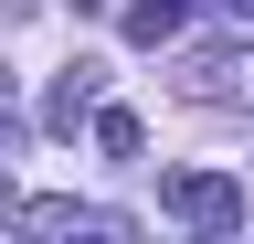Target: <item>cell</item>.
Masks as SVG:
<instances>
[{"label":"cell","instance_id":"3957f363","mask_svg":"<svg viewBox=\"0 0 254 244\" xmlns=\"http://www.w3.org/2000/svg\"><path fill=\"white\" fill-rule=\"evenodd\" d=\"M190 0H127V43H180Z\"/></svg>","mask_w":254,"mask_h":244},{"label":"cell","instance_id":"277c9868","mask_svg":"<svg viewBox=\"0 0 254 244\" xmlns=\"http://www.w3.org/2000/svg\"><path fill=\"white\" fill-rule=\"evenodd\" d=\"M233 75H254V53H190V96H222V85H233Z\"/></svg>","mask_w":254,"mask_h":244},{"label":"cell","instance_id":"52a82bcc","mask_svg":"<svg viewBox=\"0 0 254 244\" xmlns=\"http://www.w3.org/2000/svg\"><path fill=\"white\" fill-rule=\"evenodd\" d=\"M212 11H222V21H254V0H212Z\"/></svg>","mask_w":254,"mask_h":244},{"label":"cell","instance_id":"5b68a950","mask_svg":"<svg viewBox=\"0 0 254 244\" xmlns=\"http://www.w3.org/2000/svg\"><path fill=\"white\" fill-rule=\"evenodd\" d=\"M95 149H106V160H138V149H148V128H138L127 106H95Z\"/></svg>","mask_w":254,"mask_h":244},{"label":"cell","instance_id":"ba28073f","mask_svg":"<svg viewBox=\"0 0 254 244\" xmlns=\"http://www.w3.org/2000/svg\"><path fill=\"white\" fill-rule=\"evenodd\" d=\"M0 191H11V170H0Z\"/></svg>","mask_w":254,"mask_h":244},{"label":"cell","instance_id":"6da1fadb","mask_svg":"<svg viewBox=\"0 0 254 244\" xmlns=\"http://www.w3.org/2000/svg\"><path fill=\"white\" fill-rule=\"evenodd\" d=\"M159 212L222 234V223H244V180H233V170H159Z\"/></svg>","mask_w":254,"mask_h":244},{"label":"cell","instance_id":"8992f818","mask_svg":"<svg viewBox=\"0 0 254 244\" xmlns=\"http://www.w3.org/2000/svg\"><path fill=\"white\" fill-rule=\"evenodd\" d=\"M85 202H21V234H74Z\"/></svg>","mask_w":254,"mask_h":244},{"label":"cell","instance_id":"7a4b0ae2","mask_svg":"<svg viewBox=\"0 0 254 244\" xmlns=\"http://www.w3.org/2000/svg\"><path fill=\"white\" fill-rule=\"evenodd\" d=\"M95 96H106V64H85V53H74V64L53 75V96H43V117H53V128H74V117H85Z\"/></svg>","mask_w":254,"mask_h":244}]
</instances>
